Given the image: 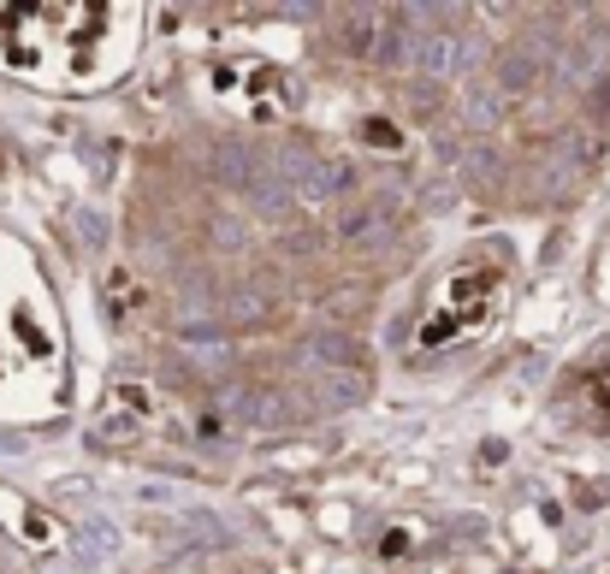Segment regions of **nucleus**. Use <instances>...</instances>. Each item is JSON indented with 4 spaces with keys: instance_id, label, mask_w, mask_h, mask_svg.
<instances>
[{
    "instance_id": "f257e3e1",
    "label": "nucleus",
    "mask_w": 610,
    "mask_h": 574,
    "mask_svg": "<svg viewBox=\"0 0 610 574\" xmlns=\"http://www.w3.org/2000/svg\"><path fill=\"white\" fill-rule=\"evenodd\" d=\"M142 7H0V66L60 95L113 90L142 54Z\"/></svg>"
},
{
    "instance_id": "f03ea898",
    "label": "nucleus",
    "mask_w": 610,
    "mask_h": 574,
    "mask_svg": "<svg viewBox=\"0 0 610 574\" xmlns=\"http://www.w3.org/2000/svg\"><path fill=\"white\" fill-rule=\"evenodd\" d=\"M504 302V273L498 267H462L445 278V290L433 297L427 320H421L415 344L421 349H450V344H469V337H481L492 326V314H498Z\"/></svg>"
},
{
    "instance_id": "7ed1b4c3",
    "label": "nucleus",
    "mask_w": 610,
    "mask_h": 574,
    "mask_svg": "<svg viewBox=\"0 0 610 574\" xmlns=\"http://www.w3.org/2000/svg\"><path fill=\"white\" fill-rule=\"evenodd\" d=\"M599 290H605V297H610V267H605V285H599Z\"/></svg>"
}]
</instances>
